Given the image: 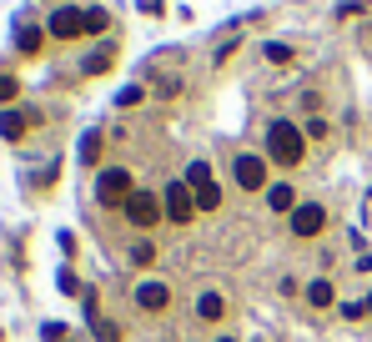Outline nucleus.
I'll return each instance as SVG.
<instances>
[{
	"label": "nucleus",
	"mask_w": 372,
	"mask_h": 342,
	"mask_svg": "<svg viewBox=\"0 0 372 342\" xmlns=\"http://www.w3.org/2000/svg\"><path fill=\"white\" fill-rule=\"evenodd\" d=\"M161 206H166V222H177V227H186V222L196 217V197H191L186 181H171L166 197H161Z\"/></svg>",
	"instance_id": "nucleus-6"
},
{
	"label": "nucleus",
	"mask_w": 372,
	"mask_h": 342,
	"mask_svg": "<svg viewBox=\"0 0 372 342\" xmlns=\"http://www.w3.org/2000/svg\"><path fill=\"white\" fill-rule=\"evenodd\" d=\"M51 35H56V40H76V35H86V10H76V6L56 10V15H51Z\"/></svg>",
	"instance_id": "nucleus-8"
},
{
	"label": "nucleus",
	"mask_w": 372,
	"mask_h": 342,
	"mask_svg": "<svg viewBox=\"0 0 372 342\" xmlns=\"http://www.w3.org/2000/svg\"><path fill=\"white\" fill-rule=\"evenodd\" d=\"M40 337H46V342H71V332H65V323H46V327H40Z\"/></svg>",
	"instance_id": "nucleus-23"
},
{
	"label": "nucleus",
	"mask_w": 372,
	"mask_h": 342,
	"mask_svg": "<svg viewBox=\"0 0 372 342\" xmlns=\"http://www.w3.org/2000/svg\"><path fill=\"white\" fill-rule=\"evenodd\" d=\"M367 197H372V191H367Z\"/></svg>",
	"instance_id": "nucleus-30"
},
{
	"label": "nucleus",
	"mask_w": 372,
	"mask_h": 342,
	"mask_svg": "<svg viewBox=\"0 0 372 342\" xmlns=\"http://www.w3.org/2000/svg\"><path fill=\"white\" fill-rule=\"evenodd\" d=\"M267 206L282 211V217H292V211H297V191H292V181H272V186H267Z\"/></svg>",
	"instance_id": "nucleus-10"
},
{
	"label": "nucleus",
	"mask_w": 372,
	"mask_h": 342,
	"mask_svg": "<svg viewBox=\"0 0 372 342\" xmlns=\"http://www.w3.org/2000/svg\"><path fill=\"white\" fill-rule=\"evenodd\" d=\"M216 342H236V337H216Z\"/></svg>",
	"instance_id": "nucleus-29"
},
{
	"label": "nucleus",
	"mask_w": 372,
	"mask_h": 342,
	"mask_svg": "<svg viewBox=\"0 0 372 342\" xmlns=\"http://www.w3.org/2000/svg\"><path fill=\"white\" fill-rule=\"evenodd\" d=\"M267 60H272V66H287V60H292V46H287V40H267Z\"/></svg>",
	"instance_id": "nucleus-21"
},
{
	"label": "nucleus",
	"mask_w": 372,
	"mask_h": 342,
	"mask_svg": "<svg viewBox=\"0 0 372 342\" xmlns=\"http://www.w3.org/2000/svg\"><path fill=\"white\" fill-rule=\"evenodd\" d=\"M131 262H136V267H151V262H156V242H151V237H136V242H131Z\"/></svg>",
	"instance_id": "nucleus-16"
},
{
	"label": "nucleus",
	"mask_w": 372,
	"mask_h": 342,
	"mask_svg": "<svg viewBox=\"0 0 372 342\" xmlns=\"http://www.w3.org/2000/svg\"><path fill=\"white\" fill-rule=\"evenodd\" d=\"M40 40H46V31L20 20V31H15V51H20V56H35V51H40Z\"/></svg>",
	"instance_id": "nucleus-12"
},
{
	"label": "nucleus",
	"mask_w": 372,
	"mask_h": 342,
	"mask_svg": "<svg viewBox=\"0 0 372 342\" xmlns=\"http://www.w3.org/2000/svg\"><path fill=\"white\" fill-rule=\"evenodd\" d=\"M287 227H292V237H302V242L322 237V227H327V206H322V202H297V211L287 217Z\"/></svg>",
	"instance_id": "nucleus-4"
},
{
	"label": "nucleus",
	"mask_w": 372,
	"mask_h": 342,
	"mask_svg": "<svg viewBox=\"0 0 372 342\" xmlns=\"http://www.w3.org/2000/svg\"><path fill=\"white\" fill-rule=\"evenodd\" d=\"M232 177H236V186L242 191H267L272 181H267V156H257V152H242L232 161Z\"/></svg>",
	"instance_id": "nucleus-5"
},
{
	"label": "nucleus",
	"mask_w": 372,
	"mask_h": 342,
	"mask_svg": "<svg viewBox=\"0 0 372 342\" xmlns=\"http://www.w3.org/2000/svg\"><path fill=\"white\" fill-rule=\"evenodd\" d=\"M111 60H116V51H111V46H101V51L86 56V66H81V71H86V76H101L106 66H111Z\"/></svg>",
	"instance_id": "nucleus-15"
},
{
	"label": "nucleus",
	"mask_w": 372,
	"mask_h": 342,
	"mask_svg": "<svg viewBox=\"0 0 372 342\" xmlns=\"http://www.w3.org/2000/svg\"><path fill=\"white\" fill-rule=\"evenodd\" d=\"M106 26H111V15H106V10H86V31H106Z\"/></svg>",
	"instance_id": "nucleus-24"
},
{
	"label": "nucleus",
	"mask_w": 372,
	"mask_h": 342,
	"mask_svg": "<svg viewBox=\"0 0 372 342\" xmlns=\"http://www.w3.org/2000/svg\"><path fill=\"white\" fill-rule=\"evenodd\" d=\"M362 312H367V317H372V292H367V302H362Z\"/></svg>",
	"instance_id": "nucleus-28"
},
{
	"label": "nucleus",
	"mask_w": 372,
	"mask_h": 342,
	"mask_svg": "<svg viewBox=\"0 0 372 342\" xmlns=\"http://www.w3.org/2000/svg\"><path fill=\"white\" fill-rule=\"evenodd\" d=\"M15 96H20V81H15L10 71H0V106H10Z\"/></svg>",
	"instance_id": "nucleus-22"
},
{
	"label": "nucleus",
	"mask_w": 372,
	"mask_h": 342,
	"mask_svg": "<svg viewBox=\"0 0 372 342\" xmlns=\"http://www.w3.org/2000/svg\"><path fill=\"white\" fill-rule=\"evenodd\" d=\"M56 282H60V292H65V297H76V292H81V282H76V272H60Z\"/></svg>",
	"instance_id": "nucleus-25"
},
{
	"label": "nucleus",
	"mask_w": 372,
	"mask_h": 342,
	"mask_svg": "<svg viewBox=\"0 0 372 342\" xmlns=\"http://www.w3.org/2000/svg\"><path fill=\"white\" fill-rule=\"evenodd\" d=\"M207 181H211V166H207V161H191V166H186V186L196 191V186H207Z\"/></svg>",
	"instance_id": "nucleus-20"
},
{
	"label": "nucleus",
	"mask_w": 372,
	"mask_h": 342,
	"mask_svg": "<svg viewBox=\"0 0 372 342\" xmlns=\"http://www.w3.org/2000/svg\"><path fill=\"white\" fill-rule=\"evenodd\" d=\"M91 332H96V342H121V323H111V317H96Z\"/></svg>",
	"instance_id": "nucleus-18"
},
{
	"label": "nucleus",
	"mask_w": 372,
	"mask_h": 342,
	"mask_svg": "<svg viewBox=\"0 0 372 342\" xmlns=\"http://www.w3.org/2000/svg\"><path fill=\"white\" fill-rule=\"evenodd\" d=\"M141 101V86H126V91L116 96V106H121V111H126V106H136Z\"/></svg>",
	"instance_id": "nucleus-26"
},
{
	"label": "nucleus",
	"mask_w": 372,
	"mask_h": 342,
	"mask_svg": "<svg viewBox=\"0 0 372 342\" xmlns=\"http://www.w3.org/2000/svg\"><path fill=\"white\" fill-rule=\"evenodd\" d=\"M131 197H136V181H131L126 166H106L96 177V202L101 206H126Z\"/></svg>",
	"instance_id": "nucleus-2"
},
{
	"label": "nucleus",
	"mask_w": 372,
	"mask_h": 342,
	"mask_svg": "<svg viewBox=\"0 0 372 342\" xmlns=\"http://www.w3.org/2000/svg\"><path fill=\"white\" fill-rule=\"evenodd\" d=\"M121 211H126V222H131V227H141V231L161 227V217H166V206H161L156 191H136V197H131Z\"/></svg>",
	"instance_id": "nucleus-3"
},
{
	"label": "nucleus",
	"mask_w": 372,
	"mask_h": 342,
	"mask_svg": "<svg viewBox=\"0 0 372 342\" xmlns=\"http://www.w3.org/2000/svg\"><path fill=\"white\" fill-rule=\"evenodd\" d=\"M191 197H196V211H216V206H222V186L207 181V186H196Z\"/></svg>",
	"instance_id": "nucleus-14"
},
{
	"label": "nucleus",
	"mask_w": 372,
	"mask_h": 342,
	"mask_svg": "<svg viewBox=\"0 0 372 342\" xmlns=\"http://www.w3.org/2000/svg\"><path fill=\"white\" fill-rule=\"evenodd\" d=\"M136 307H141V312H151V317L166 312V307H171V287H166V282H156V277H146V282L136 287Z\"/></svg>",
	"instance_id": "nucleus-7"
},
{
	"label": "nucleus",
	"mask_w": 372,
	"mask_h": 342,
	"mask_svg": "<svg viewBox=\"0 0 372 342\" xmlns=\"http://www.w3.org/2000/svg\"><path fill=\"white\" fill-rule=\"evenodd\" d=\"M307 302H312V307H332V302H337V292H332V282H327V277L307 282Z\"/></svg>",
	"instance_id": "nucleus-13"
},
{
	"label": "nucleus",
	"mask_w": 372,
	"mask_h": 342,
	"mask_svg": "<svg viewBox=\"0 0 372 342\" xmlns=\"http://www.w3.org/2000/svg\"><path fill=\"white\" fill-rule=\"evenodd\" d=\"M141 10H146V15H161V10H166V0H141Z\"/></svg>",
	"instance_id": "nucleus-27"
},
{
	"label": "nucleus",
	"mask_w": 372,
	"mask_h": 342,
	"mask_svg": "<svg viewBox=\"0 0 372 342\" xmlns=\"http://www.w3.org/2000/svg\"><path fill=\"white\" fill-rule=\"evenodd\" d=\"M31 121H35V116H26V111H10V106H6V111H0V136H6V141H20Z\"/></svg>",
	"instance_id": "nucleus-11"
},
{
	"label": "nucleus",
	"mask_w": 372,
	"mask_h": 342,
	"mask_svg": "<svg viewBox=\"0 0 372 342\" xmlns=\"http://www.w3.org/2000/svg\"><path fill=\"white\" fill-rule=\"evenodd\" d=\"M96 156H101V131H86L81 136V166H96Z\"/></svg>",
	"instance_id": "nucleus-17"
},
{
	"label": "nucleus",
	"mask_w": 372,
	"mask_h": 342,
	"mask_svg": "<svg viewBox=\"0 0 372 342\" xmlns=\"http://www.w3.org/2000/svg\"><path fill=\"white\" fill-rule=\"evenodd\" d=\"M302 156H307V136H302V126L272 121L267 126V161L272 166H302Z\"/></svg>",
	"instance_id": "nucleus-1"
},
{
	"label": "nucleus",
	"mask_w": 372,
	"mask_h": 342,
	"mask_svg": "<svg viewBox=\"0 0 372 342\" xmlns=\"http://www.w3.org/2000/svg\"><path fill=\"white\" fill-rule=\"evenodd\" d=\"M327 131H332L327 116H307V121H302V136H307V141H327Z\"/></svg>",
	"instance_id": "nucleus-19"
},
{
	"label": "nucleus",
	"mask_w": 372,
	"mask_h": 342,
	"mask_svg": "<svg viewBox=\"0 0 372 342\" xmlns=\"http://www.w3.org/2000/svg\"><path fill=\"white\" fill-rule=\"evenodd\" d=\"M222 312H227V302H222V292H216V287L196 292V317H202V323H222Z\"/></svg>",
	"instance_id": "nucleus-9"
}]
</instances>
